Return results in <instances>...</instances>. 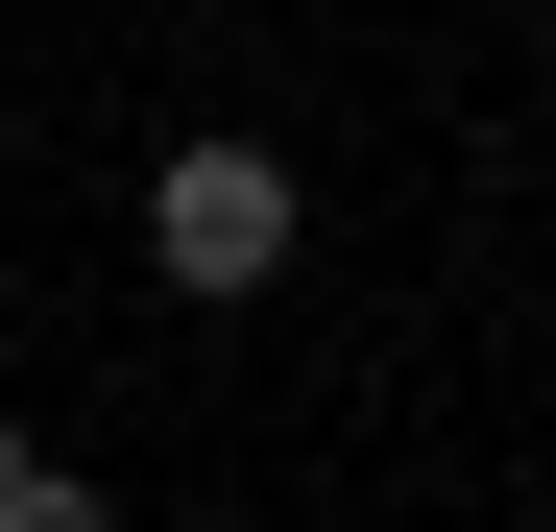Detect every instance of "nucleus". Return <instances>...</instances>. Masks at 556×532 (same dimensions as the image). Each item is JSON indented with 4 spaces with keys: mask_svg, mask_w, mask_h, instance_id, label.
<instances>
[{
    "mask_svg": "<svg viewBox=\"0 0 556 532\" xmlns=\"http://www.w3.org/2000/svg\"><path fill=\"white\" fill-rule=\"evenodd\" d=\"M291 242H315V194H291V169H266L242 122H194V145L146 169V266H169V291H194V315H242V291H266V266H291Z\"/></svg>",
    "mask_w": 556,
    "mask_h": 532,
    "instance_id": "f257e3e1",
    "label": "nucleus"
},
{
    "mask_svg": "<svg viewBox=\"0 0 556 532\" xmlns=\"http://www.w3.org/2000/svg\"><path fill=\"white\" fill-rule=\"evenodd\" d=\"M73 508H98V484H73V460H49V435H25V411H0V532H73Z\"/></svg>",
    "mask_w": 556,
    "mask_h": 532,
    "instance_id": "f03ea898",
    "label": "nucleus"
}]
</instances>
